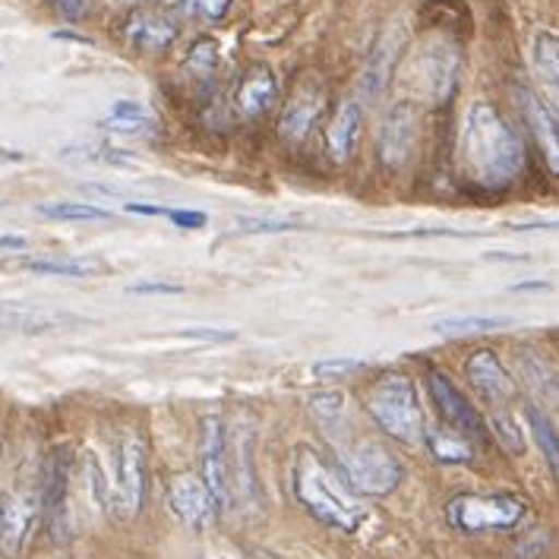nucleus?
<instances>
[{
    "mask_svg": "<svg viewBox=\"0 0 559 559\" xmlns=\"http://www.w3.org/2000/svg\"><path fill=\"white\" fill-rule=\"evenodd\" d=\"M462 171L480 190H506L525 171V143L490 102H477L459 143Z\"/></svg>",
    "mask_w": 559,
    "mask_h": 559,
    "instance_id": "1",
    "label": "nucleus"
},
{
    "mask_svg": "<svg viewBox=\"0 0 559 559\" xmlns=\"http://www.w3.org/2000/svg\"><path fill=\"white\" fill-rule=\"evenodd\" d=\"M292 493L325 528L354 534L364 522V506L357 500V490L348 484V477H342L310 445H300L295 452Z\"/></svg>",
    "mask_w": 559,
    "mask_h": 559,
    "instance_id": "2",
    "label": "nucleus"
},
{
    "mask_svg": "<svg viewBox=\"0 0 559 559\" xmlns=\"http://www.w3.org/2000/svg\"><path fill=\"white\" fill-rule=\"evenodd\" d=\"M111 452L108 512L115 522H133L146 502V440L136 430H120Z\"/></svg>",
    "mask_w": 559,
    "mask_h": 559,
    "instance_id": "3",
    "label": "nucleus"
},
{
    "mask_svg": "<svg viewBox=\"0 0 559 559\" xmlns=\"http://www.w3.org/2000/svg\"><path fill=\"white\" fill-rule=\"evenodd\" d=\"M367 408L380 424V430H385L392 440L417 442L424 437L420 399H417V389L408 377L385 373L383 380H377V385L367 395Z\"/></svg>",
    "mask_w": 559,
    "mask_h": 559,
    "instance_id": "4",
    "label": "nucleus"
},
{
    "mask_svg": "<svg viewBox=\"0 0 559 559\" xmlns=\"http://www.w3.org/2000/svg\"><path fill=\"white\" fill-rule=\"evenodd\" d=\"M342 468L348 484L364 497H389L405 477V468L395 459V452L380 440H357L345 445Z\"/></svg>",
    "mask_w": 559,
    "mask_h": 559,
    "instance_id": "5",
    "label": "nucleus"
},
{
    "mask_svg": "<svg viewBox=\"0 0 559 559\" xmlns=\"http://www.w3.org/2000/svg\"><path fill=\"white\" fill-rule=\"evenodd\" d=\"M449 525L462 534H484V531H512L525 519V502L519 497H480V493H459L445 506Z\"/></svg>",
    "mask_w": 559,
    "mask_h": 559,
    "instance_id": "6",
    "label": "nucleus"
},
{
    "mask_svg": "<svg viewBox=\"0 0 559 559\" xmlns=\"http://www.w3.org/2000/svg\"><path fill=\"white\" fill-rule=\"evenodd\" d=\"M73 459L70 449L60 445L51 452L48 468H45V484H41V515L55 544H70L73 537Z\"/></svg>",
    "mask_w": 559,
    "mask_h": 559,
    "instance_id": "7",
    "label": "nucleus"
},
{
    "mask_svg": "<svg viewBox=\"0 0 559 559\" xmlns=\"http://www.w3.org/2000/svg\"><path fill=\"white\" fill-rule=\"evenodd\" d=\"M41 519V493L7 487L0 490V559H20Z\"/></svg>",
    "mask_w": 559,
    "mask_h": 559,
    "instance_id": "8",
    "label": "nucleus"
},
{
    "mask_svg": "<svg viewBox=\"0 0 559 559\" xmlns=\"http://www.w3.org/2000/svg\"><path fill=\"white\" fill-rule=\"evenodd\" d=\"M420 140V115L412 102L395 105L385 115L383 127H380V140H377V155L385 171H402L414 158V148Z\"/></svg>",
    "mask_w": 559,
    "mask_h": 559,
    "instance_id": "9",
    "label": "nucleus"
},
{
    "mask_svg": "<svg viewBox=\"0 0 559 559\" xmlns=\"http://www.w3.org/2000/svg\"><path fill=\"white\" fill-rule=\"evenodd\" d=\"M200 474L209 484L218 509H231V468H228V427L222 417L203 420L200 440Z\"/></svg>",
    "mask_w": 559,
    "mask_h": 559,
    "instance_id": "10",
    "label": "nucleus"
},
{
    "mask_svg": "<svg viewBox=\"0 0 559 559\" xmlns=\"http://www.w3.org/2000/svg\"><path fill=\"white\" fill-rule=\"evenodd\" d=\"M427 392L437 405L440 417L462 437H468L472 442H484L487 437V427H484V417L477 414L472 402L462 395V389L452 383L449 377H442L440 370H430L427 373Z\"/></svg>",
    "mask_w": 559,
    "mask_h": 559,
    "instance_id": "11",
    "label": "nucleus"
},
{
    "mask_svg": "<svg viewBox=\"0 0 559 559\" xmlns=\"http://www.w3.org/2000/svg\"><path fill=\"white\" fill-rule=\"evenodd\" d=\"M168 509L180 525L193 531L209 528L215 522V512H222L203 474H177L168 484Z\"/></svg>",
    "mask_w": 559,
    "mask_h": 559,
    "instance_id": "12",
    "label": "nucleus"
},
{
    "mask_svg": "<svg viewBox=\"0 0 559 559\" xmlns=\"http://www.w3.org/2000/svg\"><path fill=\"white\" fill-rule=\"evenodd\" d=\"M405 48V29L402 26H389V29L373 41L370 48V58L360 70V95L367 102H380L385 95V88L392 86V76H395V63L399 55Z\"/></svg>",
    "mask_w": 559,
    "mask_h": 559,
    "instance_id": "13",
    "label": "nucleus"
},
{
    "mask_svg": "<svg viewBox=\"0 0 559 559\" xmlns=\"http://www.w3.org/2000/svg\"><path fill=\"white\" fill-rule=\"evenodd\" d=\"M325 105V88L317 80H304L300 86L292 92V98L285 102V111L278 118V133L288 143H304L310 136V130L317 127V120L323 118Z\"/></svg>",
    "mask_w": 559,
    "mask_h": 559,
    "instance_id": "14",
    "label": "nucleus"
},
{
    "mask_svg": "<svg viewBox=\"0 0 559 559\" xmlns=\"http://www.w3.org/2000/svg\"><path fill=\"white\" fill-rule=\"evenodd\" d=\"M88 323L80 313L67 310H51V307H35V304H0V329L3 332H26V335H41V332H60L70 325Z\"/></svg>",
    "mask_w": 559,
    "mask_h": 559,
    "instance_id": "15",
    "label": "nucleus"
},
{
    "mask_svg": "<svg viewBox=\"0 0 559 559\" xmlns=\"http://www.w3.org/2000/svg\"><path fill=\"white\" fill-rule=\"evenodd\" d=\"M177 20L165 10H155V7H146V10H136L130 20H127V41L143 51V55H162L168 51L177 41Z\"/></svg>",
    "mask_w": 559,
    "mask_h": 559,
    "instance_id": "16",
    "label": "nucleus"
},
{
    "mask_svg": "<svg viewBox=\"0 0 559 559\" xmlns=\"http://www.w3.org/2000/svg\"><path fill=\"white\" fill-rule=\"evenodd\" d=\"M519 102H522V115H525V123H528L531 136L540 148L550 175L559 177V120L554 115V108L537 98L531 88H519Z\"/></svg>",
    "mask_w": 559,
    "mask_h": 559,
    "instance_id": "17",
    "label": "nucleus"
},
{
    "mask_svg": "<svg viewBox=\"0 0 559 559\" xmlns=\"http://www.w3.org/2000/svg\"><path fill=\"white\" fill-rule=\"evenodd\" d=\"M465 373H468V380H472L474 389H477L497 412L512 402L515 383H512L509 370L502 367V360L493 352H474L472 357H468V364H465Z\"/></svg>",
    "mask_w": 559,
    "mask_h": 559,
    "instance_id": "18",
    "label": "nucleus"
},
{
    "mask_svg": "<svg viewBox=\"0 0 559 559\" xmlns=\"http://www.w3.org/2000/svg\"><path fill=\"white\" fill-rule=\"evenodd\" d=\"M228 468H231V509L257 497L253 472V430H228Z\"/></svg>",
    "mask_w": 559,
    "mask_h": 559,
    "instance_id": "19",
    "label": "nucleus"
},
{
    "mask_svg": "<svg viewBox=\"0 0 559 559\" xmlns=\"http://www.w3.org/2000/svg\"><path fill=\"white\" fill-rule=\"evenodd\" d=\"M360 130H364V108L360 102H342L338 111L332 115L325 127V152L332 162H348L354 148L360 143Z\"/></svg>",
    "mask_w": 559,
    "mask_h": 559,
    "instance_id": "20",
    "label": "nucleus"
},
{
    "mask_svg": "<svg viewBox=\"0 0 559 559\" xmlns=\"http://www.w3.org/2000/svg\"><path fill=\"white\" fill-rule=\"evenodd\" d=\"M275 98H278V76H275V70L265 67V63H253L243 73L240 86H237V111L243 118H260V115H265L272 108Z\"/></svg>",
    "mask_w": 559,
    "mask_h": 559,
    "instance_id": "21",
    "label": "nucleus"
},
{
    "mask_svg": "<svg viewBox=\"0 0 559 559\" xmlns=\"http://www.w3.org/2000/svg\"><path fill=\"white\" fill-rule=\"evenodd\" d=\"M534 73L540 80L544 92L550 95L554 108L559 111V35L554 32H540L534 38Z\"/></svg>",
    "mask_w": 559,
    "mask_h": 559,
    "instance_id": "22",
    "label": "nucleus"
},
{
    "mask_svg": "<svg viewBox=\"0 0 559 559\" xmlns=\"http://www.w3.org/2000/svg\"><path fill=\"white\" fill-rule=\"evenodd\" d=\"M102 130L108 133H123V136H146L155 130V118L146 105L140 102H115L108 115L102 120Z\"/></svg>",
    "mask_w": 559,
    "mask_h": 559,
    "instance_id": "23",
    "label": "nucleus"
},
{
    "mask_svg": "<svg viewBox=\"0 0 559 559\" xmlns=\"http://www.w3.org/2000/svg\"><path fill=\"white\" fill-rule=\"evenodd\" d=\"M424 440L430 445V455L437 462H445V465H468L474 459V445L468 437L455 433V430H424Z\"/></svg>",
    "mask_w": 559,
    "mask_h": 559,
    "instance_id": "24",
    "label": "nucleus"
},
{
    "mask_svg": "<svg viewBox=\"0 0 559 559\" xmlns=\"http://www.w3.org/2000/svg\"><path fill=\"white\" fill-rule=\"evenodd\" d=\"M420 67H424V92L433 98V105H440L455 83V58L452 55L449 58L445 55H424Z\"/></svg>",
    "mask_w": 559,
    "mask_h": 559,
    "instance_id": "25",
    "label": "nucleus"
},
{
    "mask_svg": "<svg viewBox=\"0 0 559 559\" xmlns=\"http://www.w3.org/2000/svg\"><path fill=\"white\" fill-rule=\"evenodd\" d=\"M35 275H58V278H92L105 272V263L95 257H67V260H29L26 263Z\"/></svg>",
    "mask_w": 559,
    "mask_h": 559,
    "instance_id": "26",
    "label": "nucleus"
},
{
    "mask_svg": "<svg viewBox=\"0 0 559 559\" xmlns=\"http://www.w3.org/2000/svg\"><path fill=\"white\" fill-rule=\"evenodd\" d=\"M525 417H528L531 437H534V442L540 445V452H544V459H547L550 472H554V477L559 480V430H557V424H554L547 414L540 412V408H534V405H528Z\"/></svg>",
    "mask_w": 559,
    "mask_h": 559,
    "instance_id": "27",
    "label": "nucleus"
},
{
    "mask_svg": "<svg viewBox=\"0 0 559 559\" xmlns=\"http://www.w3.org/2000/svg\"><path fill=\"white\" fill-rule=\"evenodd\" d=\"M512 325L509 317H445L433 323V332L440 335H477V332H493Z\"/></svg>",
    "mask_w": 559,
    "mask_h": 559,
    "instance_id": "28",
    "label": "nucleus"
},
{
    "mask_svg": "<svg viewBox=\"0 0 559 559\" xmlns=\"http://www.w3.org/2000/svg\"><path fill=\"white\" fill-rule=\"evenodd\" d=\"M38 212L55 222H111V212L95 203H41Z\"/></svg>",
    "mask_w": 559,
    "mask_h": 559,
    "instance_id": "29",
    "label": "nucleus"
},
{
    "mask_svg": "<svg viewBox=\"0 0 559 559\" xmlns=\"http://www.w3.org/2000/svg\"><path fill=\"white\" fill-rule=\"evenodd\" d=\"M342 392H320L310 399V412L317 417V424L323 427L329 437H335L342 430V420H345V405H342Z\"/></svg>",
    "mask_w": 559,
    "mask_h": 559,
    "instance_id": "30",
    "label": "nucleus"
},
{
    "mask_svg": "<svg viewBox=\"0 0 559 559\" xmlns=\"http://www.w3.org/2000/svg\"><path fill=\"white\" fill-rule=\"evenodd\" d=\"M177 10L193 20V23H206V26H215L228 16L231 10V0H177Z\"/></svg>",
    "mask_w": 559,
    "mask_h": 559,
    "instance_id": "31",
    "label": "nucleus"
},
{
    "mask_svg": "<svg viewBox=\"0 0 559 559\" xmlns=\"http://www.w3.org/2000/svg\"><path fill=\"white\" fill-rule=\"evenodd\" d=\"M493 433H497V440L502 442V449H506V452L522 455V449H525V437H522V430H519L515 417L506 412V408H500V412L493 414Z\"/></svg>",
    "mask_w": 559,
    "mask_h": 559,
    "instance_id": "32",
    "label": "nucleus"
},
{
    "mask_svg": "<svg viewBox=\"0 0 559 559\" xmlns=\"http://www.w3.org/2000/svg\"><path fill=\"white\" fill-rule=\"evenodd\" d=\"M215 63H218V51H215V41H209V38H200V41H197V45L190 48L187 67L206 76V73H212V70H215Z\"/></svg>",
    "mask_w": 559,
    "mask_h": 559,
    "instance_id": "33",
    "label": "nucleus"
},
{
    "mask_svg": "<svg viewBox=\"0 0 559 559\" xmlns=\"http://www.w3.org/2000/svg\"><path fill=\"white\" fill-rule=\"evenodd\" d=\"M297 222L292 218H243L240 231L247 235H282V231H295Z\"/></svg>",
    "mask_w": 559,
    "mask_h": 559,
    "instance_id": "34",
    "label": "nucleus"
},
{
    "mask_svg": "<svg viewBox=\"0 0 559 559\" xmlns=\"http://www.w3.org/2000/svg\"><path fill=\"white\" fill-rule=\"evenodd\" d=\"M357 370H364V364L360 360H323V364H317L313 367V373L317 377H345V373H357Z\"/></svg>",
    "mask_w": 559,
    "mask_h": 559,
    "instance_id": "35",
    "label": "nucleus"
},
{
    "mask_svg": "<svg viewBox=\"0 0 559 559\" xmlns=\"http://www.w3.org/2000/svg\"><path fill=\"white\" fill-rule=\"evenodd\" d=\"M168 218L177 228H187V231H197V228H206V215L203 212H187V209H168Z\"/></svg>",
    "mask_w": 559,
    "mask_h": 559,
    "instance_id": "36",
    "label": "nucleus"
},
{
    "mask_svg": "<svg viewBox=\"0 0 559 559\" xmlns=\"http://www.w3.org/2000/svg\"><path fill=\"white\" fill-rule=\"evenodd\" d=\"M133 295H180L183 288L180 285H171V282H140L130 288Z\"/></svg>",
    "mask_w": 559,
    "mask_h": 559,
    "instance_id": "37",
    "label": "nucleus"
},
{
    "mask_svg": "<svg viewBox=\"0 0 559 559\" xmlns=\"http://www.w3.org/2000/svg\"><path fill=\"white\" fill-rule=\"evenodd\" d=\"M55 7H58V13L63 20H80L83 13H86V0H55Z\"/></svg>",
    "mask_w": 559,
    "mask_h": 559,
    "instance_id": "38",
    "label": "nucleus"
},
{
    "mask_svg": "<svg viewBox=\"0 0 559 559\" xmlns=\"http://www.w3.org/2000/svg\"><path fill=\"white\" fill-rule=\"evenodd\" d=\"M187 335L193 338H209V342H231L235 332H222V329H187Z\"/></svg>",
    "mask_w": 559,
    "mask_h": 559,
    "instance_id": "39",
    "label": "nucleus"
},
{
    "mask_svg": "<svg viewBox=\"0 0 559 559\" xmlns=\"http://www.w3.org/2000/svg\"><path fill=\"white\" fill-rule=\"evenodd\" d=\"M0 250H26V237H16V235H3L0 237Z\"/></svg>",
    "mask_w": 559,
    "mask_h": 559,
    "instance_id": "40",
    "label": "nucleus"
},
{
    "mask_svg": "<svg viewBox=\"0 0 559 559\" xmlns=\"http://www.w3.org/2000/svg\"><path fill=\"white\" fill-rule=\"evenodd\" d=\"M127 212H136V215H168V209L143 206V203H127Z\"/></svg>",
    "mask_w": 559,
    "mask_h": 559,
    "instance_id": "41",
    "label": "nucleus"
},
{
    "mask_svg": "<svg viewBox=\"0 0 559 559\" xmlns=\"http://www.w3.org/2000/svg\"><path fill=\"white\" fill-rule=\"evenodd\" d=\"M515 292H534V288H550L547 282H522V285H512Z\"/></svg>",
    "mask_w": 559,
    "mask_h": 559,
    "instance_id": "42",
    "label": "nucleus"
},
{
    "mask_svg": "<svg viewBox=\"0 0 559 559\" xmlns=\"http://www.w3.org/2000/svg\"><path fill=\"white\" fill-rule=\"evenodd\" d=\"M123 3H152V0H123Z\"/></svg>",
    "mask_w": 559,
    "mask_h": 559,
    "instance_id": "43",
    "label": "nucleus"
},
{
    "mask_svg": "<svg viewBox=\"0 0 559 559\" xmlns=\"http://www.w3.org/2000/svg\"><path fill=\"white\" fill-rule=\"evenodd\" d=\"M3 206H7V203H3V200H0V209H3Z\"/></svg>",
    "mask_w": 559,
    "mask_h": 559,
    "instance_id": "44",
    "label": "nucleus"
}]
</instances>
